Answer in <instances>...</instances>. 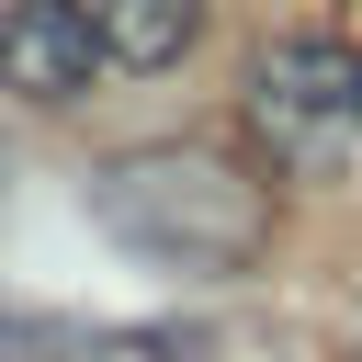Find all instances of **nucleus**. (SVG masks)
<instances>
[{
    "instance_id": "nucleus-4",
    "label": "nucleus",
    "mask_w": 362,
    "mask_h": 362,
    "mask_svg": "<svg viewBox=\"0 0 362 362\" xmlns=\"http://www.w3.org/2000/svg\"><path fill=\"white\" fill-rule=\"evenodd\" d=\"M90 34H102V68L158 79V68H181V57H192L204 0H90Z\"/></svg>"
},
{
    "instance_id": "nucleus-3",
    "label": "nucleus",
    "mask_w": 362,
    "mask_h": 362,
    "mask_svg": "<svg viewBox=\"0 0 362 362\" xmlns=\"http://www.w3.org/2000/svg\"><path fill=\"white\" fill-rule=\"evenodd\" d=\"M90 79H102L90 0H23V11H0V90H23V102H79Z\"/></svg>"
},
{
    "instance_id": "nucleus-1",
    "label": "nucleus",
    "mask_w": 362,
    "mask_h": 362,
    "mask_svg": "<svg viewBox=\"0 0 362 362\" xmlns=\"http://www.w3.org/2000/svg\"><path fill=\"white\" fill-rule=\"evenodd\" d=\"M102 238H124L158 272H249L272 249V192L204 147H136L90 181Z\"/></svg>"
},
{
    "instance_id": "nucleus-2",
    "label": "nucleus",
    "mask_w": 362,
    "mask_h": 362,
    "mask_svg": "<svg viewBox=\"0 0 362 362\" xmlns=\"http://www.w3.org/2000/svg\"><path fill=\"white\" fill-rule=\"evenodd\" d=\"M249 136L283 170H339L362 147V45L339 34H283L249 68Z\"/></svg>"
}]
</instances>
